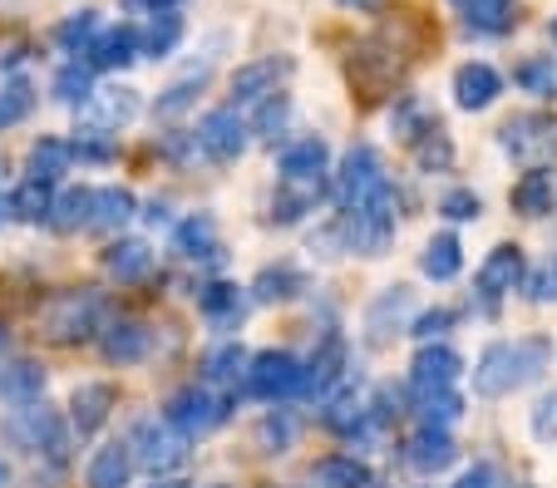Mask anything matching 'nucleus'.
Here are the masks:
<instances>
[{"instance_id":"nucleus-4","label":"nucleus","mask_w":557,"mask_h":488,"mask_svg":"<svg viewBox=\"0 0 557 488\" xmlns=\"http://www.w3.org/2000/svg\"><path fill=\"white\" fill-rule=\"evenodd\" d=\"M0 435H5V445L11 449H21V454H60L64 449V425H60V414H54L45 400L15 404V410L5 414Z\"/></svg>"},{"instance_id":"nucleus-55","label":"nucleus","mask_w":557,"mask_h":488,"mask_svg":"<svg viewBox=\"0 0 557 488\" xmlns=\"http://www.w3.org/2000/svg\"><path fill=\"white\" fill-rule=\"evenodd\" d=\"M128 11H173L178 0H124Z\"/></svg>"},{"instance_id":"nucleus-20","label":"nucleus","mask_w":557,"mask_h":488,"mask_svg":"<svg viewBox=\"0 0 557 488\" xmlns=\"http://www.w3.org/2000/svg\"><path fill=\"white\" fill-rule=\"evenodd\" d=\"M173 242H178V252L188 256V262H208V266H222V237H218V223H212V213H193L188 223L173 227Z\"/></svg>"},{"instance_id":"nucleus-5","label":"nucleus","mask_w":557,"mask_h":488,"mask_svg":"<svg viewBox=\"0 0 557 488\" xmlns=\"http://www.w3.org/2000/svg\"><path fill=\"white\" fill-rule=\"evenodd\" d=\"M188 445L193 439L178 435L169 420H138L134 435H128V454H134V464L148 468V474H173V468H183L193 454Z\"/></svg>"},{"instance_id":"nucleus-14","label":"nucleus","mask_w":557,"mask_h":488,"mask_svg":"<svg viewBox=\"0 0 557 488\" xmlns=\"http://www.w3.org/2000/svg\"><path fill=\"white\" fill-rule=\"evenodd\" d=\"M148 351H153V330L134 316H119L99 330V355H104L109 365H138Z\"/></svg>"},{"instance_id":"nucleus-1","label":"nucleus","mask_w":557,"mask_h":488,"mask_svg":"<svg viewBox=\"0 0 557 488\" xmlns=\"http://www.w3.org/2000/svg\"><path fill=\"white\" fill-rule=\"evenodd\" d=\"M553 336H518V340H494L484 346L479 365H473V395L484 400H504L513 390H528L537 385L547 371H553Z\"/></svg>"},{"instance_id":"nucleus-60","label":"nucleus","mask_w":557,"mask_h":488,"mask_svg":"<svg viewBox=\"0 0 557 488\" xmlns=\"http://www.w3.org/2000/svg\"><path fill=\"white\" fill-rule=\"evenodd\" d=\"M553 45H557V21H553Z\"/></svg>"},{"instance_id":"nucleus-6","label":"nucleus","mask_w":557,"mask_h":488,"mask_svg":"<svg viewBox=\"0 0 557 488\" xmlns=\"http://www.w3.org/2000/svg\"><path fill=\"white\" fill-rule=\"evenodd\" d=\"M227 414H232V404L222 400L212 385H183V390H173V400H169V410H163V420H169L178 435L202 439V435H212V429L227 425Z\"/></svg>"},{"instance_id":"nucleus-31","label":"nucleus","mask_w":557,"mask_h":488,"mask_svg":"<svg viewBox=\"0 0 557 488\" xmlns=\"http://www.w3.org/2000/svg\"><path fill=\"white\" fill-rule=\"evenodd\" d=\"M306 488H370V468L350 454H331L306 474Z\"/></svg>"},{"instance_id":"nucleus-2","label":"nucleus","mask_w":557,"mask_h":488,"mask_svg":"<svg viewBox=\"0 0 557 488\" xmlns=\"http://www.w3.org/2000/svg\"><path fill=\"white\" fill-rule=\"evenodd\" d=\"M99 330H104V291L99 287H70L45 306V336L54 346H79Z\"/></svg>"},{"instance_id":"nucleus-36","label":"nucleus","mask_w":557,"mask_h":488,"mask_svg":"<svg viewBox=\"0 0 557 488\" xmlns=\"http://www.w3.org/2000/svg\"><path fill=\"white\" fill-rule=\"evenodd\" d=\"M74 153L64 138H35V149H30V178L35 183H60L64 173H70Z\"/></svg>"},{"instance_id":"nucleus-30","label":"nucleus","mask_w":557,"mask_h":488,"mask_svg":"<svg viewBox=\"0 0 557 488\" xmlns=\"http://www.w3.org/2000/svg\"><path fill=\"white\" fill-rule=\"evenodd\" d=\"M128 478H134V454H128V439L104 445L95 459H89V488H128Z\"/></svg>"},{"instance_id":"nucleus-26","label":"nucleus","mask_w":557,"mask_h":488,"mask_svg":"<svg viewBox=\"0 0 557 488\" xmlns=\"http://www.w3.org/2000/svg\"><path fill=\"white\" fill-rule=\"evenodd\" d=\"M449 5L473 35H508L518 21L513 0H449Z\"/></svg>"},{"instance_id":"nucleus-9","label":"nucleus","mask_w":557,"mask_h":488,"mask_svg":"<svg viewBox=\"0 0 557 488\" xmlns=\"http://www.w3.org/2000/svg\"><path fill=\"white\" fill-rule=\"evenodd\" d=\"M498 143H504V153H513L518 163H528V168H543V163L557 159V118H547V114H518V118H508V124L498 128Z\"/></svg>"},{"instance_id":"nucleus-46","label":"nucleus","mask_w":557,"mask_h":488,"mask_svg":"<svg viewBox=\"0 0 557 488\" xmlns=\"http://www.w3.org/2000/svg\"><path fill=\"white\" fill-rule=\"evenodd\" d=\"M95 35H99V11H79V15H70V21L54 25V40H60L64 50H89Z\"/></svg>"},{"instance_id":"nucleus-10","label":"nucleus","mask_w":557,"mask_h":488,"mask_svg":"<svg viewBox=\"0 0 557 488\" xmlns=\"http://www.w3.org/2000/svg\"><path fill=\"white\" fill-rule=\"evenodd\" d=\"M301 380H306V365L296 361L292 351H262L252 355V365H247V395H257V400H296L301 395Z\"/></svg>"},{"instance_id":"nucleus-45","label":"nucleus","mask_w":557,"mask_h":488,"mask_svg":"<svg viewBox=\"0 0 557 488\" xmlns=\"http://www.w3.org/2000/svg\"><path fill=\"white\" fill-rule=\"evenodd\" d=\"M414 404H420V425H424V429H449L454 420H459V414H463V400H459V395H454V390L420 395V400H414Z\"/></svg>"},{"instance_id":"nucleus-41","label":"nucleus","mask_w":557,"mask_h":488,"mask_svg":"<svg viewBox=\"0 0 557 488\" xmlns=\"http://www.w3.org/2000/svg\"><path fill=\"white\" fill-rule=\"evenodd\" d=\"M208 89V64L202 70H193L188 79H178V85H169L163 95H158V118H178L183 109H193V99Z\"/></svg>"},{"instance_id":"nucleus-57","label":"nucleus","mask_w":557,"mask_h":488,"mask_svg":"<svg viewBox=\"0 0 557 488\" xmlns=\"http://www.w3.org/2000/svg\"><path fill=\"white\" fill-rule=\"evenodd\" d=\"M0 488H11V468H5V459H0Z\"/></svg>"},{"instance_id":"nucleus-38","label":"nucleus","mask_w":557,"mask_h":488,"mask_svg":"<svg viewBox=\"0 0 557 488\" xmlns=\"http://www.w3.org/2000/svg\"><path fill=\"white\" fill-rule=\"evenodd\" d=\"M518 89L533 99H557V60L553 54H533V60L518 64Z\"/></svg>"},{"instance_id":"nucleus-11","label":"nucleus","mask_w":557,"mask_h":488,"mask_svg":"<svg viewBox=\"0 0 557 488\" xmlns=\"http://www.w3.org/2000/svg\"><path fill=\"white\" fill-rule=\"evenodd\" d=\"M198 149L208 153L212 163H237L247 153V124L237 109H208L198 118Z\"/></svg>"},{"instance_id":"nucleus-18","label":"nucleus","mask_w":557,"mask_h":488,"mask_svg":"<svg viewBox=\"0 0 557 488\" xmlns=\"http://www.w3.org/2000/svg\"><path fill=\"white\" fill-rule=\"evenodd\" d=\"M454 459H459V445H454L449 429H420V435L405 445V464H410L414 474H424V478L454 468Z\"/></svg>"},{"instance_id":"nucleus-15","label":"nucleus","mask_w":557,"mask_h":488,"mask_svg":"<svg viewBox=\"0 0 557 488\" xmlns=\"http://www.w3.org/2000/svg\"><path fill=\"white\" fill-rule=\"evenodd\" d=\"M523 276H528L523 252H518L513 242H504V247H494V252L484 256V266H479V281H473V287H479L484 306L494 311V301H498V297H508V291H513L518 281H523Z\"/></svg>"},{"instance_id":"nucleus-27","label":"nucleus","mask_w":557,"mask_h":488,"mask_svg":"<svg viewBox=\"0 0 557 488\" xmlns=\"http://www.w3.org/2000/svg\"><path fill=\"white\" fill-rule=\"evenodd\" d=\"M104 272L114 281H144V276H153V252H148V242L119 237V242L104 247Z\"/></svg>"},{"instance_id":"nucleus-17","label":"nucleus","mask_w":557,"mask_h":488,"mask_svg":"<svg viewBox=\"0 0 557 488\" xmlns=\"http://www.w3.org/2000/svg\"><path fill=\"white\" fill-rule=\"evenodd\" d=\"M326 198V178H276L272 192V223L292 227L315 213V202Z\"/></svg>"},{"instance_id":"nucleus-56","label":"nucleus","mask_w":557,"mask_h":488,"mask_svg":"<svg viewBox=\"0 0 557 488\" xmlns=\"http://www.w3.org/2000/svg\"><path fill=\"white\" fill-rule=\"evenodd\" d=\"M341 5H356V11H370V5H380V0H341Z\"/></svg>"},{"instance_id":"nucleus-34","label":"nucleus","mask_w":557,"mask_h":488,"mask_svg":"<svg viewBox=\"0 0 557 488\" xmlns=\"http://www.w3.org/2000/svg\"><path fill=\"white\" fill-rule=\"evenodd\" d=\"M459 266H463V247H459V237H454V233H434L430 242H424L420 272L430 276V281H454V276H459Z\"/></svg>"},{"instance_id":"nucleus-8","label":"nucleus","mask_w":557,"mask_h":488,"mask_svg":"<svg viewBox=\"0 0 557 488\" xmlns=\"http://www.w3.org/2000/svg\"><path fill=\"white\" fill-rule=\"evenodd\" d=\"M341 233H346V252L360 256H385L395 242V192L356 213H341Z\"/></svg>"},{"instance_id":"nucleus-21","label":"nucleus","mask_w":557,"mask_h":488,"mask_svg":"<svg viewBox=\"0 0 557 488\" xmlns=\"http://www.w3.org/2000/svg\"><path fill=\"white\" fill-rule=\"evenodd\" d=\"M89 70H128V64L138 60V25H114V30H104V35H95L89 40Z\"/></svg>"},{"instance_id":"nucleus-52","label":"nucleus","mask_w":557,"mask_h":488,"mask_svg":"<svg viewBox=\"0 0 557 488\" xmlns=\"http://www.w3.org/2000/svg\"><path fill=\"white\" fill-rule=\"evenodd\" d=\"M528 297H533L537 306H547V301H557V252H547L543 262H537V272L528 276Z\"/></svg>"},{"instance_id":"nucleus-59","label":"nucleus","mask_w":557,"mask_h":488,"mask_svg":"<svg viewBox=\"0 0 557 488\" xmlns=\"http://www.w3.org/2000/svg\"><path fill=\"white\" fill-rule=\"evenodd\" d=\"M153 488H188V484H173V478H169V484H153Z\"/></svg>"},{"instance_id":"nucleus-16","label":"nucleus","mask_w":557,"mask_h":488,"mask_svg":"<svg viewBox=\"0 0 557 488\" xmlns=\"http://www.w3.org/2000/svg\"><path fill=\"white\" fill-rule=\"evenodd\" d=\"M498 95H504V75H498L494 64L469 60V64H459V70H454V104H459V109L479 114V109H488Z\"/></svg>"},{"instance_id":"nucleus-49","label":"nucleus","mask_w":557,"mask_h":488,"mask_svg":"<svg viewBox=\"0 0 557 488\" xmlns=\"http://www.w3.org/2000/svg\"><path fill=\"white\" fill-rule=\"evenodd\" d=\"M440 213L449 217V223H473V217L484 213V202H479V192L473 188H449L440 198Z\"/></svg>"},{"instance_id":"nucleus-51","label":"nucleus","mask_w":557,"mask_h":488,"mask_svg":"<svg viewBox=\"0 0 557 488\" xmlns=\"http://www.w3.org/2000/svg\"><path fill=\"white\" fill-rule=\"evenodd\" d=\"M528 429H533L537 445H553V439H557V390L543 395V400L533 404V414H528Z\"/></svg>"},{"instance_id":"nucleus-37","label":"nucleus","mask_w":557,"mask_h":488,"mask_svg":"<svg viewBox=\"0 0 557 488\" xmlns=\"http://www.w3.org/2000/svg\"><path fill=\"white\" fill-rule=\"evenodd\" d=\"M0 395L11 404H30L45 395V365L35 361H15L11 371H0Z\"/></svg>"},{"instance_id":"nucleus-61","label":"nucleus","mask_w":557,"mask_h":488,"mask_svg":"<svg viewBox=\"0 0 557 488\" xmlns=\"http://www.w3.org/2000/svg\"><path fill=\"white\" fill-rule=\"evenodd\" d=\"M218 488H227V484H218Z\"/></svg>"},{"instance_id":"nucleus-23","label":"nucleus","mask_w":557,"mask_h":488,"mask_svg":"<svg viewBox=\"0 0 557 488\" xmlns=\"http://www.w3.org/2000/svg\"><path fill=\"white\" fill-rule=\"evenodd\" d=\"M109 410H114V385H104V380L79 385V390L70 395V425L79 429V435H99Z\"/></svg>"},{"instance_id":"nucleus-29","label":"nucleus","mask_w":557,"mask_h":488,"mask_svg":"<svg viewBox=\"0 0 557 488\" xmlns=\"http://www.w3.org/2000/svg\"><path fill=\"white\" fill-rule=\"evenodd\" d=\"M138 217V202L128 188H95V213H89V233H119L124 223Z\"/></svg>"},{"instance_id":"nucleus-32","label":"nucleus","mask_w":557,"mask_h":488,"mask_svg":"<svg viewBox=\"0 0 557 488\" xmlns=\"http://www.w3.org/2000/svg\"><path fill=\"white\" fill-rule=\"evenodd\" d=\"M311 287L296 266H267V272H257V281L247 291H252V301L257 306H276V301H292V297H301V291Z\"/></svg>"},{"instance_id":"nucleus-28","label":"nucleus","mask_w":557,"mask_h":488,"mask_svg":"<svg viewBox=\"0 0 557 488\" xmlns=\"http://www.w3.org/2000/svg\"><path fill=\"white\" fill-rule=\"evenodd\" d=\"M89 213H95V188H70L50 202V217H45V223L60 237H74V233H89Z\"/></svg>"},{"instance_id":"nucleus-24","label":"nucleus","mask_w":557,"mask_h":488,"mask_svg":"<svg viewBox=\"0 0 557 488\" xmlns=\"http://www.w3.org/2000/svg\"><path fill=\"white\" fill-rule=\"evenodd\" d=\"M247 365H252L247 346H237V340H222V346H212V351L202 355V385H218V390H237V385L247 380Z\"/></svg>"},{"instance_id":"nucleus-48","label":"nucleus","mask_w":557,"mask_h":488,"mask_svg":"<svg viewBox=\"0 0 557 488\" xmlns=\"http://www.w3.org/2000/svg\"><path fill=\"white\" fill-rule=\"evenodd\" d=\"M454 321H459V311L449 306H434V311H420V316L410 321V336L420 340V346H434V340H444L454 330Z\"/></svg>"},{"instance_id":"nucleus-35","label":"nucleus","mask_w":557,"mask_h":488,"mask_svg":"<svg viewBox=\"0 0 557 488\" xmlns=\"http://www.w3.org/2000/svg\"><path fill=\"white\" fill-rule=\"evenodd\" d=\"M513 208L523 217H547L557 208V188H553V173H543V168H533V173H523V178L513 183Z\"/></svg>"},{"instance_id":"nucleus-42","label":"nucleus","mask_w":557,"mask_h":488,"mask_svg":"<svg viewBox=\"0 0 557 488\" xmlns=\"http://www.w3.org/2000/svg\"><path fill=\"white\" fill-rule=\"evenodd\" d=\"M50 183H35V178H25L21 188L11 192V217H21V223H45L50 217Z\"/></svg>"},{"instance_id":"nucleus-54","label":"nucleus","mask_w":557,"mask_h":488,"mask_svg":"<svg viewBox=\"0 0 557 488\" xmlns=\"http://www.w3.org/2000/svg\"><path fill=\"white\" fill-rule=\"evenodd\" d=\"M454 488H504V478H498L494 464H473V468H463V474L454 478Z\"/></svg>"},{"instance_id":"nucleus-40","label":"nucleus","mask_w":557,"mask_h":488,"mask_svg":"<svg viewBox=\"0 0 557 488\" xmlns=\"http://www.w3.org/2000/svg\"><path fill=\"white\" fill-rule=\"evenodd\" d=\"M89 95H95V70H89L85 60H70L60 75H54V99H60V104H79V109H85Z\"/></svg>"},{"instance_id":"nucleus-25","label":"nucleus","mask_w":557,"mask_h":488,"mask_svg":"<svg viewBox=\"0 0 557 488\" xmlns=\"http://www.w3.org/2000/svg\"><path fill=\"white\" fill-rule=\"evenodd\" d=\"M247 301H252V297H247L243 287H232V281H212V287H202V291H198L202 316H208L218 330H237V326H243Z\"/></svg>"},{"instance_id":"nucleus-22","label":"nucleus","mask_w":557,"mask_h":488,"mask_svg":"<svg viewBox=\"0 0 557 488\" xmlns=\"http://www.w3.org/2000/svg\"><path fill=\"white\" fill-rule=\"evenodd\" d=\"M331 173V143L321 134H301L282 149V178H326Z\"/></svg>"},{"instance_id":"nucleus-19","label":"nucleus","mask_w":557,"mask_h":488,"mask_svg":"<svg viewBox=\"0 0 557 488\" xmlns=\"http://www.w3.org/2000/svg\"><path fill=\"white\" fill-rule=\"evenodd\" d=\"M138 89H128V85H119V89H95L89 95V104H85V114H89V124L95 128H104V134H119L124 124H134L138 118Z\"/></svg>"},{"instance_id":"nucleus-47","label":"nucleus","mask_w":557,"mask_h":488,"mask_svg":"<svg viewBox=\"0 0 557 488\" xmlns=\"http://www.w3.org/2000/svg\"><path fill=\"white\" fill-rule=\"evenodd\" d=\"M30 109H35V89L25 85V79H11V85H0V128L21 124Z\"/></svg>"},{"instance_id":"nucleus-13","label":"nucleus","mask_w":557,"mask_h":488,"mask_svg":"<svg viewBox=\"0 0 557 488\" xmlns=\"http://www.w3.org/2000/svg\"><path fill=\"white\" fill-rule=\"evenodd\" d=\"M459 371H463L459 351H449V346H440V340H434V346H420V355H414V365H410L414 400H420V395H434V390H454Z\"/></svg>"},{"instance_id":"nucleus-53","label":"nucleus","mask_w":557,"mask_h":488,"mask_svg":"<svg viewBox=\"0 0 557 488\" xmlns=\"http://www.w3.org/2000/svg\"><path fill=\"white\" fill-rule=\"evenodd\" d=\"M311 252L315 256H346V233H341V217L326 223L321 233H311Z\"/></svg>"},{"instance_id":"nucleus-50","label":"nucleus","mask_w":557,"mask_h":488,"mask_svg":"<svg viewBox=\"0 0 557 488\" xmlns=\"http://www.w3.org/2000/svg\"><path fill=\"white\" fill-rule=\"evenodd\" d=\"M286 118H292V99H286V95H272V99L262 104V114H257V134L276 143V138L286 134Z\"/></svg>"},{"instance_id":"nucleus-39","label":"nucleus","mask_w":557,"mask_h":488,"mask_svg":"<svg viewBox=\"0 0 557 488\" xmlns=\"http://www.w3.org/2000/svg\"><path fill=\"white\" fill-rule=\"evenodd\" d=\"M410 143H414V163H420L424 173H444L454 163V143H449V134H444L440 124H430L424 134H414Z\"/></svg>"},{"instance_id":"nucleus-33","label":"nucleus","mask_w":557,"mask_h":488,"mask_svg":"<svg viewBox=\"0 0 557 488\" xmlns=\"http://www.w3.org/2000/svg\"><path fill=\"white\" fill-rule=\"evenodd\" d=\"M178 45H183V15L178 11H153V21L138 30V50H144L148 60H169Z\"/></svg>"},{"instance_id":"nucleus-43","label":"nucleus","mask_w":557,"mask_h":488,"mask_svg":"<svg viewBox=\"0 0 557 488\" xmlns=\"http://www.w3.org/2000/svg\"><path fill=\"white\" fill-rule=\"evenodd\" d=\"M70 153L79 163H114V134H104V128H95V124H79L74 128V138H70Z\"/></svg>"},{"instance_id":"nucleus-12","label":"nucleus","mask_w":557,"mask_h":488,"mask_svg":"<svg viewBox=\"0 0 557 488\" xmlns=\"http://www.w3.org/2000/svg\"><path fill=\"white\" fill-rule=\"evenodd\" d=\"M286 75H292V60H276V54L252 60L232 75V99H237V104H267L272 95H282Z\"/></svg>"},{"instance_id":"nucleus-58","label":"nucleus","mask_w":557,"mask_h":488,"mask_svg":"<svg viewBox=\"0 0 557 488\" xmlns=\"http://www.w3.org/2000/svg\"><path fill=\"white\" fill-rule=\"evenodd\" d=\"M11 223V202H0V227Z\"/></svg>"},{"instance_id":"nucleus-3","label":"nucleus","mask_w":557,"mask_h":488,"mask_svg":"<svg viewBox=\"0 0 557 488\" xmlns=\"http://www.w3.org/2000/svg\"><path fill=\"white\" fill-rule=\"evenodd\" d=\"M331 192H336L341 213H356V208H370V202L389 198L395 188H389V173H385V159H380V149H370V143H356V149L341 159Z\"/></svg>"},{"instance_id":"nucleus-7","label":"nucleus","mask_w":557,"mask_h":488,"mask_svg":"<svg viewBox=\"0 0 557 488\" xmlns=\"http://www.w3.org/2000/svg\"><path fill=\"white\" fill-rule=\"evenodd\" d=\"M410 321H414V291L410 287L375 291V301L366 306V321H360V330H366V346H370V351H385V346H395L400 336H410Z\"/></svg>"},{"instance_id":"nucleus-44","label":"nucleus","mask_w":557,"mask_h":488,"mask_svg":"<svg viewBox=\"0 0 557 488\" xmlns=\"http://www.w3.org/2000/svg\"><path fill=\"white\" fill-rule=\"evenodd\" d=\"M296 445V420L286 410H272L262 414V425H257V449L262 454H286Z\"/></svg>"}]
</instances>
